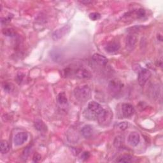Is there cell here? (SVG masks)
Returning <instances> with one entry per match:
<instances>
[{"label":"cell","instance_id":"6da1fadb","mask_svg":"<svg viewBox=\"0 0 163 163\" xmlns=\"http://www.w3.org/2000/svg\"><path fill=\"white\" fill-rule=\"evenodd\" d=\"M74 96L80 101H88L90 96V89L88 85L77 87L74 90Z\"/></svg>","mask_w":163,"mask_h":163},{"label":"cell","instance_id":"7a4b0ae2","mask_svg":"<svg viewBox=\"0 0 163 163\" xmlns=\"http://www.w3.org/2000/svg\"><path fill=\"white\" fill-rule=\"evenodd\" d=\"M123 88V84L118 80H112L109 82L108 89L109 93L113 96H117L121 92Z\"/></svg>","mask_w":163,"mask_h":163},{"label":"cell","instance_id":"3957f363","mask_svg":"<svg viewBox=\"0 0 163 163\" xmlns=\"http://www.w3.org/2000/svg\"><path fill=\"white\" fill-rule=\"evenodd\" d=\"M88 109L94 115L99 117V119L103 116L106 112V110L102 107V106L96 101L89 102L88 104Z\"/></svg>","mask_w":163,"mask_h":163},{"label":"cell","instance_id":"277c9868","mask_svg":"<svg viewBox=\"0 0 163 163\" xmlns=\"http://www.w3.org/2000/svg\"><path fill=\"white\" fill-rule=\"evenodd\" d=\"M150 76L151 73L149 70L145 69V68H142V69L138 71V81L139 84L141 86L145 85Z\"/></svg>","mask_w":163,"mask_h":163},{"label":"cell","instance_id":"5b68a950","mask_svg":"<svg viewBox=\"0 0 163 163\" xmlns=\"http://www.w3.org/2000/svg\"><path fill=\"white\" fill-rule=\"evenodd\" d=\"M28 138V135L26 132H18L16 135L14 137V143L17 146L22 145L24 144Z\"/></svg>","mask_w":163,"mask_h":163},{"label":"cell","instance_id":"8992f818","mask_svg":"<svg viewBox=\"0 0 163 163\" xmlns=\"http://www.w3.org/2000/svg\"><path fill=\"white\" fill-rule=\"evenodd\" d=\"M70 30V27L68 25L64 26L62 28H60L59 29L56 30L52 35L53 39L55 40L60 39L61 38H62L63 36L65 35L68 32H69Z\"/></svg>","mask_w":163,"mask_h":163},{"label":"cell","instance_id":"52a82bcc","mask_svg":"<svg viewBox=\"0 0 163 163\" xmlns=\"http://www.w3.org/2000/svg\"><path fill=\"white\" fill-rule=\"evenodd\" d=\"M135 109L133 106L130 103H124L122 105V115L125 118L131 117L134 113Z\"/></svg>","mask_w":163,"mask_h":163},{"label":"cell","instance_id":"ba28073f","mask_svg":"<svg viewBox=\"0 0 163 163\" xmlns=\"http://www.w3.org/2000/svg\"><path fill=\"white\" fill-rule=\"evenodd\" d=\"M140 140V135L137 132H132L128 136L127 141L130 145L132 147H136L138 145Z\"/></svg>","mask_w":163,"mask_h":163},{"label":"cell","instance_id":"9c48e42d","mask_svg":"<svg viewBox=\"0 0 163 163\" xmlns=\"http://www.w3.org/2000/svg\"><path fill=\"white\" fill-rule=\"evenodd\" d=\"M120 44L119 42H117V41H110V42L108 43L107 45L105 46V50L106 52H107L108 53H115L116 52L118 51L120 48Z\"/></svg>","mask_w":163,"mask_h":163},{"label":"cell","instance_id":"30bf717a","mask_svg":"<svg viewBox=\"0 0 163 163\" xmlns=\"http://www.w3.org/2000/svg\"><path fill=\"white\" fill-rule=\"evenodd\" d=\"M75 75L79 78H90V72L84 68H80L76 70Z\"/></svg>","mask_w":163,"mask_h":163},{"label":"cell","instance_id":"8fae6325","mask_svg":"<svg viewBox=\"0 0 163 163\" xmlns=\"http://www.w3.org/2000/svg\"><path fill=\"white\" fill-rule=\"evenodd\" d=\"M82 135L85 138H89L93 134V127L90 125H85L81 130Z\"/></svg>","mask_w":163,"mask_h":163},{"label":"cell","instance_id":"7c38bea8","mask_svg":"<svg viewBox=\"0 0 163 163\" xmlns=\"http://www.w3.org/2000/svg\"><path fill=\"white\" fill-rule=\"evenodd\" d=\"M92 59L94 61L101 65H105L108 63V59L105 56L100 54H94L92 57Z\"/></svg>","mask_w":163,"mask_h":163},{"label":"cell","instance_id":"4fadbf2b","mask_svg":"<svg viewBox=\"0 0 163 163\" xmlns=\"http://www.w3.org/2000/svg\"><path fill=\"white\" fill-rule=\"evenodd\" d=\"M137 37L136 36L131 35H129L127 37V40H126V45L127 47L132 48L133 47L136 45V42H137Z\"/></svg>","mask_w":163,"mask_h":163},{"label":"cell","instance_id":"5bb4252c","mask_svg":"<svg viewBox=\"0 0 163 163\" xmlns=\"http://www.w3.org/2000/svg\"><path fill=\"white\" fill-rule=\"evenodd\" d=\"M51 57L52 58V59L55 61L56 62L59 61L61 59V58H62L61 52H60V51L58 50V49L52 51L51 52Z\"/></svg>","mask_w":163,"mask_h":163},{"label":"cell","instance_id":"9a60e30c","mask_svg":"<svg viewBox=\"0 0 163 163\" xmlns=\"http://www.w3.org/2000/svg\"><path fill=\"white\" fill-rule=\"evenodd\" d=\"M35 127L38 131L43 132L47 130V127L41 120H36L35 122Z\"/></svg>","mask_w":163,"mask_h":163},{"label":"cell","instance_id":"2e32d148","mask_svg":"<svg viewBox=\"0 0 163 163\" xmlns=\"http://www.w3.org/2000/svg\"><path fill=\"white\" fill-rule=\"evenodd\" d=\"M132 156L130 155H121L120 157L117 159V162H125V163H129L132 161Z\"/></svg>","mask_w":163,"mask_h":163},{"label":"cell","instance_id":"e0dca14e","mask_svg":"<svg viewBox=\"0 0 163 163\" xmlns=\"http://www.w3.org/2000/svg\"><path fill=\"white\" fill-rule=\"evenodd\" d=\"M0 150L1 154H6L10 150V145L9 143L6 141H2L0 145Z\"/></svg>","mask_w":163,"mask_h":163},{"label":"cell","instance_id":"ac0fdd59","mask_svg":"<svg viewBox=\"0 0 163 163\" xmlns=\"http://www.w3.org/2000/svg\"><path fill=\"white\" fill-rule=\"evenodd\" d=\"M58 101L61 105H64L67 103L68 100L65 93H59L58 96Z\"/></svg>","mask_w":163,"mask_h":163},{"label":"cell","instance_id":"d6986e66","mask_svg":"<svg viewBox=\"0 0 163 163\" xmlns=\"http://www.w3.org/2000/svg\"><path fill=\"white\" fill-rule=\"evenodd\" d=\"M3 33L7 36H13L15 34L14 30L11 28H6L3 30Z\"/></svg>","mask_w":163,"mask_h":163},{"label":"cell","instance_id":"ffe728a7","mask_svg":"<svg viewBox=\"0 0 163 163\" xmlns=\"http://www.w3.org/2000/svg\"><path fill=\"white\" fill-rule=\"evenodd\" d=\"M89 18L92 21H95L100 19L101 18V15L99 13L93 12V13H91L89 14Z\"/></svg>","mask_w":163,"mask_h":163},{"label":"cell","instance_id":"44dd1931","mask_svg":"<svg viewBox=\"0 0 163 163\" xmlns=\"http://www.w3.org/2000/svg\"><path fill=\"white\" fill-rule=\"evenodd\" d=\"M118 127L120 130L124 131V130H126V129L128 127V123L126 122H120L118 124Z\"/></svg>","mask_w":163,"mask_h":163},{"label":"cell","instance_id":"7402d4cb","mask_svg":"<svg viewBox=\"0 0 163 163\" xmlns=\"http://www.w3.org/2000/svg\"><path fill=\"white\" fill-rule=\"evenodd\" d=\"M114 145H115V146L117 147H121V145H122V138H121L120 137H117V138L115 139Z\"/></svg>","mask_w":163,"mask_h":163},{"label":"cell","instance_id":"603a6c76","mask_svg":"<svg viewBox=\"0 0 163 163\" xmlns=\"http://www.w3.org/2000/svg\"><path fill=\"white\" fill-rule=\"evenodd\" d=\"M145 16V11L142 9H139L137 12V16L138 18H142L143 17Z\"/></svg>","mask_w":163,"mask_h":163},{"label":"cell","instance_id":"cb8c5ba5","mask_svg":"<svg viewBox=\"0 0 163 163\" xmlns=\"http://www.w3.org/2000/svg\"><path fill=\"white\" fill-rule=\"evenodd\" d=\"M41 155L39 154L38 153H36V154H35V155H34L33 158V161L35 162H39L41 160Z\"/></svg>","mask_w":163,"mask_h":163},{"label":"cell","instance_id":"d4e9b609","mask_svg":"<svg viewBox=\"0 0 163 163\" xmlns=\"http://www.w3.org/2000/svg\"><path fill=\"white\" fill-rule=\"evenodd\" d=\"M90 157V154L88 152H83L82 155H81V159L83 160H87Z\"/></svg>","mask_w":163,"mask_h":163},{"label":"cell","instance_id":"484cf974","mask_svg":"<svg viewBox=\"0 0 163 163\" xmlns=\"http://www.w3.org/2000/svg\"><path fill=\"white\" fill-rule=\"evenodd\" d=\"M3 88H4L5 90L7 92H10L12 90V87H11L10 84H5L4 85H3Z\"/></svg>","mask_w":163,"mask_h":163},{"label":"cell","instance_id":"4316f807","mask_svg":"<svg viewBox=\"0 0 163 163\" xmlns=\"http://www.w3.org/2000/svg\"><path fill=\"white\" fill-rule=\"evenodd\" d=\"M82 3H86V4H88V3H91V1H81Z\"/></svg>","mask_w":163,"mask_h":163}]
</instances>
